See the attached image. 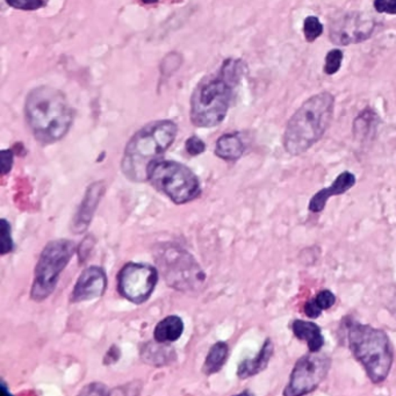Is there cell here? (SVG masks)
Here are the masks:
<instances>
[{
	"mask_svg": "<svg viewBox=\"0 0 396 396\" xmlns=\"http://www.w3.org/2000/svg\"><path fill=\"white\" fill-rule=\"evenodd\" d=\"M242 73V61L229 58L219 73L204 78L197 86L191 99V121L194 126L211 128L224 121Z\"/></svg>",
	"mask_w": 396,
	"mask_h": 396,
	"instance_id": "cell-1",
	"label": "cell"
},
{
	"mask_svg": "<svg viewBox=\"0 0 396 396\" xmlns=\"http://www.w3.org/2000/svg\"><path fill=\"white\" fill-rule=\"evenodd\" d=\"M26 118L35 139L49 145L63 139L71 127L73 115L62 92L51 86H40L29 92Z\"/></svg>",
	"mask_w": 396,
	"mask_h": 396,
	"instance_id": "cell-2",
	"label": "cell"
},
{
	"mask_svg": "<svg viewBox=\"0 0 396 396\" xmlns=\"http://www.w3.org/2000/svg\"><path fill=\"white\" fill-rule=\"evenodd\" d=\"M335 98L329 92L311 95L293 114L283 132V148L299 156L323 137L333 120Z\"/></svg>",
	"mask_w": 396,
	"mask_h": 396,
	"instance_id": "cell-3",
	"label": "cell"
},
{
	"mask_svg": "<svg viewBox=\"0 0 396 396\" xmlns=\"http://www.w3.org/2000/svg\"><path fill=\"white\" fill-rule=\"evenodd\" d=\"M178 127L170 120L148 123L132 136L123 155V173L135 182L148 180L149 167L158 161L176 139Z\"/></svg>",
	"mask_w": 396,
	"mask_h": 396,
	"instance_id": "cell-4",
	"label": "cell"
},
{
	"mask_svg": "<svg viewBox=\"0 0 396 396\" xmlns=\"http://www.w3.org/2000/svg\"><path fill=\"white\" fill-rule=\"evenodd\" d=\"M346 328L348 345L355 360L373 384L384 382L394 363L393 345L388 335L382 329L360 322H348Z\"/></svg>",
	"mask_w": 396,
	"mask_h": 396,
	"instance_id": "cell-5",
	"label": "cell"
},
{
	"mask_svg": "<svg viewBox=\"0 0 396 396\" xmlns=\"http://www.w3.org/2000/svg\"><path fill=\"white\" fill-rule=\"evenodd\" d=\"M148 182L177 204L192 202L202 193L198 177L191 169L177 162H154L149 167Z\"/></svg>",
	"mask_w": 396,
	"mask_h": 396,
	"instance_id": "cell-6",
	"label": "cell"
},
{
	"mask_svg": "<svg viewBox=\"0 0 396 396\" xmlns=\"http://www.w3.org/2000/svg\"><path fill=\"white\" fill-rule=\"evenodd\" d=\"M156 261L170 287L180 292H195L204 285L206 274L193 256L184 249L164 244L156 249Z\"/></svg>",
	"mask_w": 396,
	"mask_h": 396,
	"instance_id": "cell-7",
	"label": "cell"
},
{
	"mask_svg": "<svg viewBox=\"0 0 396 396\" xmlns=\"http://www.w3.org/2000/svg\"><path fill=\"white\" fill-rule=\"evenodd\" d=\"M75 251V243L70 239H56L48 243L35 269L34 283L31 292L34 301H43L54 292L60 274Z\"/></svg>",
	"mask_w": 396,
	"mask_h": 396,
	"instance_id": "cell-8",
	"label": "cell"
},
{
	"mask_svg": "<svg viewBox=\"0 0 396 396\" xmlns=\"http://www.w3.org/2000/svg\"><path fill=\"white\" fill-rule=\"evenodd\" d=\"M330 368L331 358L329 355L320 351H309L294 365L283 395L301 396L314 392L329 375Z\"/></svg>",
	"mask_w": 396,
	"mask_h": 396,
	"instance_id": "cell-9",
	"label": "cell"
},
{
	"mask_svg": "<svg viewBox=\"0 0 396 396\" xmlns=\"http://www.w3.org/2000/svg\"><path fill=\"white\" fill-rule=\"evenodd\" d=\"M157 281V269L148 264L128 263L118 274V289L125 299L142 305L149 300Z\"/></svg>",
	"mask_w": 396,
	"mask_h": 396,
	"instance_id": "cell-10",
	"label": "cell"
},
{
	"mask_svg": "<svg viewBox=\"0 0 396 396\" xmlns=\"http://www.w3.org/2000/svg\"><path fill=\"white\" fill-rule=\"evenodd\" d=\"M377 22L363 12H345L333 18L329 29V38L337 46L364 42L375 33Z\"/></svg>",
	"mask_w": 396,
	"mask_h": 396,
	"instance_id": "cell-11",
	"label": "cell"
},
{
	"mask_svg": "<svg viewBox=\"0 0 396 396\" xmlns=\"http://www.w3.org/2000/svg\"><path fill=\"white\" fill-rule=\"evenodd\" d=\"M106 287H108V277L104 269H101L100 266L86 268L80 273L73 287L71 301L78 303V302L100 298L104 296Z\"/></svg>",
	"mask_w": 396,
	"mask_h": 396,
	"instance_id": "cell-12",
	"label": "cell"
},
{
	"mask_svg": "<svg viewBox=\"0 0 396 396\" xmlns=\"http://www.w3.org/2000/svg\"><path fill=\"white\" fill-rule=\"evenodd\" d=\"M355 182L357 179L353 172L343 171L336 177V179L333 180L331 186L320 189L318 193H315L314 197L309 200L308 211L311 213H321L327 206L329 199L348 192L355 185Z\"/></svg>",
	"mask_w": 396,
	"mask_h": 396,
	"instance_id": "cell-13",
	"label": "cell"
},
{
	"mask_svg": "<svg viewBox=\"0 0 396 396\" xmlns=\"http://www.w3.org/2000/svg\"><path fill=\"white\" fill-rule=\"evenodd\" d=\"M103 195H104L103 182H95L88 187L85 198L83 200L82 204L73 219V233L75 231V233H82L88 228Z\"/></svg>",
	"mask_w": 396,
	"mask_h": 396,
	"instance_id": "cell-14",
	"label": "cell"
},
{
	"mask_svg": "<svg viewBox=\"0 0 396 396\" xmlns=\"http://www.w3.org/2000/svg\"><path fill=\"white\" fill-rule=\"evenodd\" d=\"M274 353V345L270 338L265 340L261 351L254 358L244 359L237 368V377L239 379H248L264 371L270 364L271 358Z\"/></svg>",
	"mask_w": 396,
	"mask_h": 396,
	"instance_id": "cell-15",
	"label": "cell"
},
{
	"mask_svg": "<svg viewBox=\"0 0 396 396\" xmlns=\"http://www.w3.org/2000/svg\"><path fill=\"white\" fill-rule=\"evenodd\" d=\"M293 335L302 342L307 343L311 353L321 351L324 346L323 333L321 328L314 322L305 321V320H294L292 322Z\"/></svg>",
	"mask_w": 396,
	"mask_h": 396,
	"instance_id": "cell-16",
	"label": "cell"
},
{
	"mask_svg": "<svg viewBox=\"0 0 396 396\" xmlns=\"http://www.w3.org/2000/svg\"><path fill=\"white\" fill-rule=\"evenodd\" d=\"M244 150L246 145L237 132L224 134L217 140L215 145V155L224 161H237L239 158L242 157Z\"/></svg>",
	"mask_w": 396,
	"mask_h": 396,
	"instance_id": "cell-17",
	"label": "cell"
},
{
	"mask_svg": "<svg viewBox=\"0 0 396 396\" xmlns=\"http://www.w3.org/2000/svg\"><path fill=\"white\" fill-rule=\"evenodd\" d=\"M182 333H184V322L182 318L176 315H171L163 318L155 327L154 338L156 342L161 344H170L179 340Z\"/></svg>",
	"mask_w": 396,
	"mask_h": 396,
	"instance_id": "cell-18",
	"label": "cell"
},
{
	"mask_svg": "<svg viewBox=\"0 0 396 396\" xmlns=\"http://www.w3.org/2000/svg\"><path fill=\"white\" fill-rule=\"evenodd\" d=\"M229 355V346L224 342L215 343L208 353L204 364V372L207 375H214L226 364Z\"/></svg>",
	"mask_w": 396,
	"mask_h": 396,
	"instance_id": "cell-19",
	"label": "cell"
},
{
	"mask_svg": "<svg viewBox=\"0 0 396 396\" xmlns=\"http://www.w3.org/2000/svg\"><path fill=\"white\" fill-rule=\"evenodd\" d=\"M323 33V25L318 16H311L303 21V35L307 42H314Z\"/></svg>",
	"mask_w": 396,
	"mask_h": 396,
	"instance_id": "cell-20",
	"label": "cell"
},
{
	"mask_svg": "<svg viewBox=\"0 0 396 396\" xmlns=\"http://www.w3.org/2000/svg\"><path fill=\"white\" fill-rule=\"evenodd\" d=\"M343 51L340 49H333V51L328 53L327 56H325V63H324V73L325 75H335V73H338L342 66Z\"/></svg>",
	"mask_w": 396,
	"mask_h": 396,
	"instance_id": "cell-21",
	"label": "cell"
},
{
	"mask_svg": "<svg viewBox=\"0 0 396 396\" xmlns=\"http://www.w3.org/2000/svg\"><path fill=\"white\" fill-rule=\"evenodd\" d=\"M0 229H1V255H6L13 250V239L11 235V224L5 219L0 221Z\"/></svg>",
	"mask_w": 396,
	"mask_h": 396,
	"instance_id": "cell-22",
	"label": "cell"
},
{
	"mask_svg": "<svg viewBox=\"0 0 396 396\" xmlns=\"http://www.w3.org/2000/svg\"><path fill=\"white\" fill-rule=\"evenodd\" d=\"M10 6L24 11H35L44 6L43 0H5Z\"/></svg>",
	"mask_w": 396,
	"mask_h": 396,
	"instance_id": "cell-23",
	"label": "cell"
},
{
	"mask_svg": "<svg viewBox=\"0 0 396 396\" xmlns=\"http://www.w3.org/2000/svg\"><path fill=\"white\" fill-rule=\"evenodd\" d=\"M314 300L322 311H328L336 303V296L329 289H323L321 292H318Z\"/></svg>",
	"mask_w": 396,
	"mask_h": 396,
	"instance_id": "cell-24",
	"label": "cell"
},
{
	"mask_svg": "<svg viewBox=\"0 0 396 396\" xmlns=\"http://www.w3.org/2000/svg\"><path fill=\"white\" fill-rule=\"evenodd\" d=\"M185 148L191 156H198L206 150V145L202 139H199L198 136H191L186 141Z\"/></svg>",
	"mask_w": 396,
	"mask_h": 396,
	"instance_id": "cell-25",
	"label": "cell"
},
{
	"mask_svg": "<svg viewBox=\"0 0 396 396\" xmlns=\"http://www.w3.org/2000/svg\"><path fill=\"white\" fill-rule=\"evenodd\" d=\"M375 9L377 13L396 14V0H375Z\"/></svg>",
	"mask_w": 396,
	"mask_h": 396,
	"instance_id": "cell-26",
	"label": "cell"
},
{
	"mask_svg": "<svg viewBox=\"0 0 396 396\" xmlns=\"http://www.w3.org/2000/svg\"><path fill=\"white\" fill-rule=\"evenodd\" d=\"M303 311H305L307 318L315 320V318H318L321 316L322 311H323L320 308V306L316 303L314 299H311L306 302L305 306H303Z\"/></svg>",
	"mask_w": 396,
	"mask_h": 396,
	"instance_id": "cell-27",
	"label": "cell"
},
{
	"mask_svg": "<svg viewBox=\"0 0 396 396\" xmlns=\"http://www.w3.org/2000/svg\"><path fill=\"white\" fill-rule=\"evenodd\" d=\"M0 155H1V173L7 174L12 169L13 152L11 150H3Z\"/></svg>",
	"mask_w": 396,
	"mask_h": 396,
	"instance_id": "cell-28",
	"label": "cell"
},
{
	"mask_svg": "<svg viewBox=\"0 0 396 396\" xmlns=\"http://www.w3.org/2000/svg\"><path fill=\"white\" fill-rule=\"evenodd\" d=\"M388 309L393 313L394 316H396V287L394 292L392 293V299L388 301Z\"/></svg>",
	"mask_w": 396,
	"mask_h": 396,
	"instance_id": "cell-29",
	"label": "cell"
},
{
	"mask_svg": "<svg viewBox=\"0 0 396 396\" xmlns=\"http://www.w3.org/2000/svg\"><path fill=\"white\" fill-rule=\"evenodd\" d=\"M145 4H155L157 3L158 0H142Z\"/></svg>",
	"mask_w": 396,
	"mask_h": 396,
	"instance_id": "cell-30",
	"label": "cell"
}]
</instances>
